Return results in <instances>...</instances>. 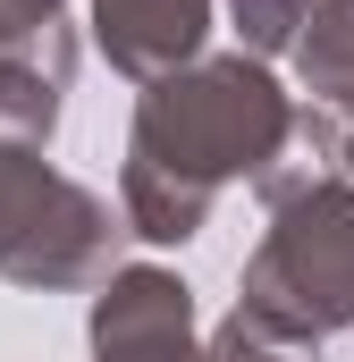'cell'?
I'll list each match as a JSON object with an SVG mask.
<instances>
[{"label": "cell", "instance_id": "cell-1", "mask_svg": "<svg viewBox=\"0 0 354 362\" xmlns=\"http://www.w3.org/2000/svg\"><path fill=\"white\" fill-rule=\"evenodd\" d=\"M278 135H287V101L270 93L262 68L219 59L185 85L169 76L144 101L135 169H127V202H135L144 236H194L211 185L236 177V169H262Z\"/></svg>", "mask_w": 354, "mask_h": 362}, {"label": "cell", "instance_id": "cell-2", "mask_svg": "<svg viewBox=\"0 0 354 362\" xmlns=\"http://www.w3.org/2000/svg\"><path fill=\"white\" fill-rule=\"evenodd\" d=\"M253 329H287V337H321L354 320V194L312 185L304 202H287L278 236L245 278V312Z\"/></svg>", "mask_w": 354, "mask_h": 362}, {"label": "cell", "instance_id": "cell-3", "mask_svg": "<svg viewBox=\"0 0 354 362\" xmlns=\"http://www.w3.org/2000/svg\"><path fill=\"white\" fill-rule=\"evenodd\" d=\"M101 262V211L42 160L0 152V270L8 278H85Z\"/></svg>", "mask_w": 354, "mask_h": 362}, {"label": "cell", "instance_id": "cell-4", "mask_svg": "<svg viewBox=\"0 0 354 362\" xmlns=\"http://www.w3.org/2000/svg\"><path fill=\"white\" fill-rule=\"evenodd\" d=\"M93 337H101V362H194L185 354V286L161 270L118 278V295L101 303Z\"/></svg>", "mask_w": 354, "mask_h": 362}, {"label": "cell", "instance_id": "cell-5", "mask_svg": "<svg viewBox=\"0 0 354 362\" xmlns=\"http://www.w3.org/2000/svg\"><path fill=\"white\" fill-rule=\"evenodd\" d=\"M202 0H101V51L135 76H161L169 59L194 51Z\"/></svg>", "mask_w": 354, "mask_h": 362}, {"label": "cell", "instance_id": "cell-6", "mask_svg": "<svg viewBox=\"0 0 354 362\" xmlns=\"http://www.w3.org/2000/svg\"><path fill=\"white\" fill-rule=\"evenodd\" d=\"M304 68L329 101H354V0H321V25L304 42Z\"/></svg>", "mask_w": 354, "mask_h": 362}, {"label": "cell", "instance_id": "cell-7", "mask_svg": "<svg viewBox=\"0 0 354 362\" xmlns=\"http://www.w3.org/2000/svg\"><path fill=\"white\" fill-rule=\"evenodd\" d=\"M295 8H304V0H236V17H245V34H253V42H287Z\"/></svg>", "mask_w": 354, "mask_h": 362}, {"label": "cell", "instance_id": "cell-8", "mask_svg": "<svg viewBox=\"0 0 354 362\" xmlns=\"http://www.w3.org/2000/svg\"><path fill=\"white\" fill-rule=\"evenodd\" d=\"M219 362H287V354H262V346H245V329H228V346H219Z\"/></svg>", "mask_w": 354, "mask_h": 362}]
</instances>
